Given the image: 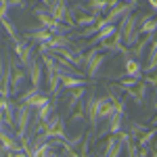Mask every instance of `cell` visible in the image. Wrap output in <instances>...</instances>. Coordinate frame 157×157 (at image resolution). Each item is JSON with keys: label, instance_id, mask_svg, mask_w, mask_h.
Here are the masks:
<instances>
[{"label": "cell", "instance_id": "6da1fadb", "mask_svg": "<svg viewBox=\"0 0 157 157\" xmlns=\"http://www.w3.org/2000/svg\"><path fill=\"white\" fill-rule=\"evenodd\" d=\"M138 23H140V15H126L124 19L117 25V32L121 34V42L126 48H132L134 44L140 40V29H138Z\"/></svg>", "mask_w": 157, "mask_h": 157}, {"label": "cell", "instance_id": "7a4b0ae2", "mask_svg": "<svg viewBox=\"0 0 157 157\" xmlns=\"http://www.w3.org/2000/svg\"><path fill=\"white\" fill-rule=\"evenodd\" d=\"M34 15L38 17L40 25H42V27H46V29H50L52 34H67V32L71 29L69 25L57 21V19L48 13V9H44V6H36V9H34Z\"/></svg>", "mask_w": 157, "mask_h": 157}, {"label": "cell", "instance_id": "3957f363", "mask_svg": "<svg viewBox=\"0 0 157 157\" xmlns=\"http://www.w3.org/2000/svg\"><path fill=\"white\" fill-rule=\"evenodd\" d=\"M32 126V109L19 103L15 107V130H17V138L23 140L27 138V128Z\"/></svg>", "mask_w": 157, "mask_h": 157}, {"label": "cell", "instance_id": "277c9868", "mask_svg": "<svg viewBox=\"0 0 157 157\" xmlns=\"http://www.w3.org/2000/svg\"><path fill=\"white\" fill-rule=\"evenodd\" d=\"M44 138L50 140V138H59V140H65L67 138V132H65V124H63V117L57 115V113H52L50 115L48 121H44Z\"/></svg>", "mask_w": 157, "mask_h": 157}, {"label": "cell", "instance_id": "5b68a950", "mask_svg": "<svg viewBox=\"0 0 157 157\" xmlns=\"http://www.w3.org/2000/svg\"><path fill=\"white\" fill-rule=\"evenodd\" d=\"M48 13L57 19V21H61V23L69 25V27H75V19H73L71 15H69V6H67V0H52L48 6Z\"/></svg>", "mask_w": 157, "mask_h": 157}, {"label": "cell", "instance_id": "8992f818", "mask_svg": "<svg viewBox=\"0 0 157 157\" xmlns=\"http://www.w3.org/2000/svg\"><path fill=\"white\" fill-rule=\"evenodd\" d=\"M50 98L48 94H44V92H40V88H29L25 94H21L19 97V103H23V105H27V107L32 109V111H36L38 107H42V105H46Z\"/></svg>", "mask_w": 157, "mask_h": 157}, {"label": "cell", "instance_id": "52a82bcc", "mask_svg": "<svg viewBox=\"0 0 157 157\" xmlns=\"http://www.w3.org/2000/svg\"><path fill=\"white\" fill-rule=\"evenodd\" d=\"M9 63H11V97H17L19 92H21V88L25 84V78H27V71L21 69V67H17L15 65V61L9 57Z\"/></svg>", "mask_w": 157, "mask_h": 157}, {"label": "cell", "instance_id": "ba28073f", "mask_svg": "<svg viewBox=\"0 0 157 157\" xmlns=\"http://www.w3.org/2000/svg\"><path fill=\"white\" fill-rule=\"evenodd\" d=\"M13 50H15L17 59H19V63H21L23 67H27V65L34 61V57H36V50L32 48V44H29V42H23V40L15 42V44H13Z\"/></svg>", "mask_w": 157, "mask_h": 157}, {"label": "cell", "instance_id": "9c48e42d", "mask_svg": "<svg viewBox=\"0 0 157 157\" xmlns=\"http://www.w3.org/2000/svg\"><path fill=\"white\" fill-rule=\"evenodd\" d=\"M25 71H27L29 82H32V88H40V86H42V80H44V65H42V61H38V57H34V61L25 67Z\"/></svg>", "mask_w": 157, "mask_h": 157}, {"label": "cell", "instance_id": "30bf717a", "mask_svg": "<svg viewBox=\"0 0 157 157\" xmlns=\"http://www.w3.org/2000/svg\"><path fill=\"white\" fill-rule=\"evenodd\" d=\"M136 11V6H132V4H128V2H120L117 6H113V9H109L107 11V23H117V21H121L126 15H130V13Z\"/></svg>", "mask_w": 157, "mask_h": 157}, {"label": "cell", "instance_id": "8fae6325", "mask_svg": "<svg viewBox=\"0 0 157 157\" xmlns=\"http://www.w3.org/2000/svg\"><path fill=\"white\" fill-rule=\"evenodd\" d=\"M124 117H126V115H121V113H113L109 120H105L107 124H105V128L98 132V138H105V136H109V134H117L121 130Z\"/></svg>", "mask_w": 157, "mask_h": 157}, {"label": "cell", "instance_id": "7c38bea8", "mask_svg": "<svg viewBox=\"0 0 157 157\" xmlns=\"http://www.w3.org/2000/svg\"><path fill=\"white\" fill-rule=\"evenodd\" d=\"M105 61H107V52H98L97 57H92L88 63H84V71L88 73V78H97L105 65Z\"/></svg>", "mask_w": 157, "mask_h": 157}, {"label": "cell", "instance_id": "4fadbf2b", "mask_svg": "<svg viewBox=\"0 0 157 157\" xmlns=\"http://www.w3.org/2000/svg\"><path fill=\"white\" fill-rule=\"evenodd\" d=\"M97 94L94 92H88L86 94V101H84V107H86V120H88V124L92 126V128H97Z\"/></svg>", "mask_w": 157, "mask_h": 157}, {"label": "cell", "instance_id": "5bb4252c", "mask_svg": "<svg viewBox=\"0 0 157 157\" xmlns=\"http://www.w3.org/2000/svg\"><path fill=\"white\" fill-rule=\"evenodd\" d=\"M113 113H115V109H113V105H111V101H109L107 94H105V97H98L97 98V120L105 121V120H109Z\"/></svg>", "mask_w": 157, "mask_h": 157}, {"label": "cell", "instance_id": "9a60e30c", "mask_svg": "<svg viewBox=\"0 0 157 157\" xmlns=\"http://www.w3.org/2000/svg\"><path fill=\"white\" fill-rule=\"evenodd\" d=\"M124 75L126 78H136V80H140L143 78V65H140V61L130 57V55H126V61H124Z\"/></svg>", "mask_w": 157, "mask_h": 157}, {"label": "cell", "instance_id": "2e32d148", "mask_svg": "<svg viewBox=\"0 0 157 157\" xmlns=\"http://www.w3.org/2000/svg\"><path fill=\"white\" fill-rule=\"evenodd\" d=\"M27 32H29V34H27V40H34L38 44H50V40H52V32L46 29V27H42V25L29 27Z\"/></svg>", "mask_w": 157, "mask_h": 157}, {"label": "cell", "instance_id": "e0dca14e", "mask_svg": "<svg viewBox=\"0 0 157 157\" xmlns=\"http://www.w3.org/2000/svg\"><path fill=\"white\" fill-rule=\"evenodd\" d=\"M126 92H128V97H130V98H134V103H136V105H143V103L147 101L149 84H147L145 80H138V84L132 86V88H128Z\"/></svg>", "mask_w": 157, "mask_h": 157}, {"label": "cell", "instance_id": "ac0fdd59", "mask_svg": "<svg viewBox=\"0 0 157 157\" xmlns=\"http://www.w3.org/2000/svg\"><path fill=\"white\" fill-rule=\"evenodd\" d=\"M115 32H117V25H113V23H111V25H105L103 29H98L97 34L90 38V42H88V44H90V46H97V44H101V42L109 40V38L113 36Z\"/></svg>", "mask_w": 157, "mask_h": 157}, {"label": "cell", "instance_id": "d6986e66", "mask_svg": "<svg viewBox=\"0 0 157 157\" xmlns=\"http://www.w3.org/2000/svg\"><path fill=\"white\" fill-rule=\"evenodd\" d=\"M153 40H155V34H147L145 38H140V40L132 46V50H130L134 59H143V57H145V52H147V46H149Z\"/></svg>", "mask_w": 157, "mask_h": 157}, {"label": "cell", "instance_id": "ffe728a7", "mask_svg": "<svg viewBox=\"0 0 157 157\" xmlns=\"http://www.w3.org/2000/svg\"><path fill=\"white\" fill-rule=\"evenodd\" d=\"M138 29H140V34H157V17H151V15H147L143 13L140 15V23H138Z\"/></svg>", "mask_w": 157, "mask_h": 157}, {"label": "cell", "instance_id": "44dd1931", "mask_svg": "<svg viewBox=\"0 0 157 157\" xmlns=\"http://www.w3.org/2000/svg\"><path fill=\"white\" fill-rule=\"evenodd\" d=\"M84 97H86V88L84 86H80V88H73L71 90V94H69V103H67V111L71 113L73 109L78 107L82 101H84Z\"/></svg>", "mask_w": 157, "mask_h": 157}, {"label": "cell", "instance_id": "7402d4cb", "mask_svg": "<svg viewBox=\"0 0 157 157\" xmlns=\"http://www.w3.org/2000/svg\"><path fill=\"white\" fill-rule=\"evenodd\" d=\"M155 138H157V128L149 126V128H147L145 132H143L140 136H138V138H136V145L140 147V149H143V147H151Z\"/></svg>", "mask_w": 157, "mask_h": 157}, {"label": "cell", "instance_id": "603a6c76", "mask_svg": "<svg viewBox=\"0 0 157 157\" xmlns=\"http://www.w3.org/2000/svg\"><path fill=\"white\" fill-rule=\"evenodd\" d=\"M0 145H2L4 151H15V153H17V151H23L21 145H17V140L13 138L11 134H6L4 130H0Z\"/></svg>", "mask_w": 157, "mask_h": 157}, {"label": "cell", "instance_id": "cb8c5ba5", "mask_svg": "<svg viewBox=\"0 0 157 157\" xmlns=\"http://www.w3.org/2000/svg\"><path fill=\"white\" fill-rule=\"evenodd\" d=\"M84 84H86V80L80 78V75H61V86L67 88V90L80 88V86H84Z\"/></svg>", "mask_w": 157, "mask_h": 157}, {"label": "cell", "instance_id": "d4e9b609", "mask_svg": "<svg viewBox=\"0 0 157 157\" xmlns=\"http://www.w3.org/2000/svg\"><path fill=\"white\" fill-rule=\"evenodd\" d=\"M52 113H55V103H50V101H48L46 105H42V107L36 109V115H34V117H36L40 124H44V121L50 120V115H52Z\"/></svg>", "mask_w": 157, "mask_h": 157}, {"label": "cell", "instance_id": "484cf974", "mask_svg": "<svg viewBox=\"0 0 157 157\" xmlns=\"http://www.w3.org/2000/svg\"><path fill=\"white\" fill-rule=\"evenodd\" d=\"M88 13H92V15H97V17H101L103 13L109 11L107 6V0H88Z\"/></svg>", "mask_w": 157, "mask_h": 157}, {"label": "cell", "instance_id": "4316f807", "mask_svg": "<svg viewBox=\"0 0 157 157\" xmlns=\"http://www.w3.org/2000/svg\"><path fill=\"white\" fill-rule=\"evenodd\" d=\"M107 97L111 101V105L115 109V113H121V115H126V101H121V97H117L111 88H107Z\"/></svg>", "mask_w": 157, "mask_h": 157}, {"label": "cell", "instance_id": "83f0119b", "mask_svg": "<svg viewBox=\"0 0 157 157\" xmlns=\"http://www.w3.org/2000/svg\"><path fill=\"white\" fill-rule=\"evenodd\" d=\"M101 19L97 15H92V13H82L80 17H75V27H90V25H94Z\"/></svg>", "mask_w": 157, "mask_h": 157}, {"label": "cell", "instance_id": "f1b7e54d", "mask_svg": "<svg viewBox=\"0 0 157 157\" xmlns=\"http://www.w3.org/2000/svg\"><path fill=\"white\" fill-rule=\"evenodd\" d=\"M0 23H2V27H4V32L9 34V38L13 40V44H15V42H19V36H17V27H15V23H13L9 17H6V19H0Z\"/></svg>", "mask_w": 157, "mask_h": 157}, {"label": "cell", "instance_id": "f546056e", "mask_svg": "<svg viewBox=\"0 0 157 157\" xmlns=\"http://www.w3.org/2000/svg\"><path fill=\"white\" fill-rule=\"evenodd\" d=\"M48 46L50 48H61V46H71V42L65 34H52V40H50Z\"/></svg>", "mask_w": 157, "mask_h": 157}, {"label": "cell", "instance_id": "4dcf8cb0", "mask_svg": "<svg viewBox=\"0 0 157 157\" xmlns=\"http://www.w3.org/2000/svg\"><path fill=\"white\" fill-rule=\"evenodd\" d=\"M69 115H71V124L84 121V120H86V107H84V101H82V103H80V105H78L75 109H73Z\"/></svg>", "mask_w": 157, "mask_h": 157}, {"label": "cell", "instance_id": "1f68e13d", "mask_svg": "<svg viewBox=\"0 0 157 157\" xmlns=\"http://www.w3.org/2000/svg\"><path fill=\"white\" fill-rule=\"evenodd\" d=\"M147 128H149V126H145V124H140V121H132V124H130V136H132L134 140H136V138H138L140 134L145 132Z\"/></svg>", "mask_w": 157, "mask_h": 157}, {"label": "cell", "instance_id": "d6a6232c", "mask_svg": "<svg viewBox=\"0 0 157 157\" xmlns=\"http://www.w3.org/2000/svg\"><path fill=\"white\" fill-rule=\"evenodd\" d=\"M124 153H126L128 157H138V145H136V140H134V138H130V140L126 143Z\"/></svg>", "mask_w": 157, "mask_h": 157}, {"label": "cell", "instance_id": "836d02e7", "mask_svg": "<svg viewBox=\"0 0 157 157\" xmlns=\"http://www.w3.org/2000/svg\"><path fill=\"white\" fill-rule=\"evenodd\" d=\"M138 84V80L136 78H121L120 82H117V86H120L121 90H128V88H132V86Z\"/></svg>", "mask_w": 157, "mask_h": 157}, {"label": "cell", "instance_id": "e575fe53", "mask_svg": "<svg viewBox=\"0 0 157 157\" xmlns=\"http://www.w3.org/2000/svg\"><path fill=\"white\" fill-rule=\"evenodd\" d=\"M97 32H98L97 27H94V25H90V27H86V29L82 32V34H80V36H82V38H92L94 34H97Z\"/></svg>", "mask_w": 157, "mask_h": 157}, {"label": "cell", "instance_id": "d590c367", "mask_svg": "<svg viewBox=\"0 0 157 157\" xmlns=\"http://www.w3.org/2000/svg\"><path fill=\"white\" fill-rule=\"evenodd\" d=\"M4 73H6V59H0V84L4 80Z\"/></svg>", "mask_w": 157, "mask_h": 157}, {"label": "cell", "instance_id": "8d00e7d4", "mask_svg": "<svg viewBox=\"0 0 157 157\" xmlns=\"http://www.w3.org/2000/svg\"><path fill=\"white\" fill-rule=\"evenodd\" d=\"M13 157H27V153H25V151H17V153L13 151Z\"/></svg>", "mask_w": 157, "mask_h": 157}, {"label": "cell", "instance_id": "74e56055", "mask_svg": "<svg viewBox=\"0 0 157 157\" xmlns=\"http://www.w3.org/2000/svg\"><path fill=\"white\" fill-rule=\"evenodd\" d=\"M120 2H128V4H132V6L138 9V2H136V0H120Z\"/></svg>", "mask_w": 157, "mask_h": 157}, {"label": "cell", "instance_id": "f35d334b", "mask_svg": "<svg viewBox=\"0 0 157 157\" xmlns=\"http://www.w3.org/2000/svg\"><path fill=\"white\" fill-rule=\"evenodd\" d=\"M149 4H151V9H153V11H157V0H149Z\"/></svg>", "mask_w": 157, "mask_h": 157}, {"label": "cell", "instance_id": "ab89813d", "mask_svg": "<svg viewBox=\"0 0 157 157\" xmlns=\"http://www.w3.org/2000/svg\"><path fill=\"white\" fill-rule=\"evenodd\" d=\"M149 155H151V157H157V149L153 145H151V153H149Z\"/></svg>", "mask_w": 157, "mask_h": 157}, {"label": "cell", "instance_id": "60d3db41", "mask_svg": "<svg viewBox=\"0 0 157 157\" xmlns=\"http://www.w3.org/2000/svg\"><path fill=\"white\" fill-rule=\"evenodd\" d=\"M0 157H6V151L2 149V145H0Z\"/></svg>", "mask_w": 157, "mask_h": 157}, {"label": "cell", "instance_id": "b9f144b4", "mask_svg": "<svg viewBox=\"0 0 157 157\" xmlns=\"http://www.w3.org/2000/svg\"><path fill=\"white\" fill-rule=\"evenodd\" d=\"M153 109H155V113H157V94H155V103H153Z\"/></svg>", "mask_w": 157, "mask_h": 157}, {"label": "cell", "instance_id": "7bdbcfd3", "mask_svg": "<svg viewBox=\"0 0 157 157\" xmlns=\"http://www.w3.org/2000/svg\"><path fill=\"white\" fill-rule=\"evenodd\" d=\"M52 157H61V155H57V153H55V155H52Z\"/></svg>", "mask_w": 157, "mask_h": 157}]
</instances>
